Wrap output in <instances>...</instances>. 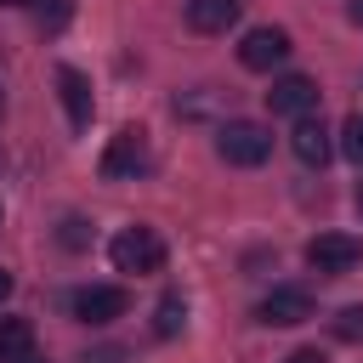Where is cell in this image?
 Listing matches in <instances>:
<instances>
[{"mask_svg":"<svg viewBox=\"0 0 363 363\" xmlns=\"http://www.w3.org/2000/svg\"><path fill=\"white\" fill-rule=\"evenodd\" d=\"M108 261H113V272H159L164 267V238L153 227H119L108 238Z\"/></svg>","mask_w":363,"mask_h":363,"instance_id":"1","label":"cell"},{"mask_svg":"<svg viewBox=\"0 0 363 363\" xmlns=\"http://www.w3.org/2000/svg\"><path fill=\"white\" fill-rule=\"evenodd\" d=\"M216 153H221L227 164L255 170V164H267V153H272V130L255 125V119H227V125L216 130Z\"/></svg>","mask_w":363,"mask_h":363,"instance_id":"2","label":"cell"},{"mask_svg":"<svg viewBox=\"0 0 363 363\" xmlns=\"http://www.w3.org/2000/svg\"><path fill=\"white\" fill-rule=\"evenodd\" d=\"M68 312H74L79 323H113V318L130 312V295H125L119 284H85V289L68 295Z\"/></svg>","mask_w":363,"mask_h":363,"instance_id":"3","label":"cell"},{"mask_svg":"<svg viewBox=\"0 0 363 363\" xmlns=\"http://www.w3.org/2000/svg\"><path fill=\"white\" fill-rule=\"evenodd\" d=\"M357 261H363V238H352V233H318L306 244V267L312 272H352Z\"/></svg>","mask_w":363,"mask_h":363,"instance_id":"4","label":"cell"},{"mask_svg":"<svg viewBox=\"0 0 363 363\" xmlns=\"http://www.w3.org/2000/svg\"><path fill=\"white\" fill-rule=\"evenodd\" d=\"M136 170H147V130L142 125H125L108 142V153H102V176L119 182V176H136Z\"/></svg>","mask_w":363,"mask_h":363,"instance_id":"5","label":"cell"},{"mask_svg":"<svg viewBox=\"0 0 363 363\" xmlns=\"http://www.w3.org/2000/svg\"><path fill=\"white\" fill-rule=\"evenodd\" d=\"M289 51H295V45H289V34H284V28H250V34H244V45H238V62H244L250 74H272Z\"/></svg>","mask_w":363,"mask_h":363,"instance_id":"6","label":"cell"},{"mask_svg":"<svg viewBox=\"0 0 363 363\" xmlns=\"http://www.w3.org/2000/svg\"><path fill=\"white\" fill-rule=\"evenodd\" d=\"M255 318H261V323H272V329H295V323H306V318H312V295H306V289H295V284H284V289L261 295Z\"/></svg>","mask_w":363,"mask_h":363,"instance_id":"7","label":"cell"},{"mask_svg":"<svg viewBox=\"0 0 363 363\" xmlns=\"http://www.w3.org/2000/svg\"><path fill=\"white\" fill-rule=\"evenodd\" d=\"M267 108L272 113H312L318 108V79H306V74H284V79H272V91H267Z\"/></svg>","mask_w":363,"mask_h":363,"instance_id":"8","label":"cell"},{"mask_svg":"<svg viewBox=\"0 0 363 363\" xmlns=\"http://www.w3.org/2000/svg\"><path fill=\"white\" fill-rule=\"evenodd\" d=\"M57 91H62V108H68V125L74 130H85L91 125V113H96V102H91V79L79 74V68H57Z\"/></svg>","mask_w":363,"mask_h":363,"instance_id":"9","label":"cell"},{"mask_svg":"<svg viewBox=\"0 0 363 363\" xmlns=\"http://www.w3.org/2000/svg\"><path fill=\"white\" fill-rule=\"evenodd\" d=\"M289 147H295V159H301V164H312V170H323V164H329V153H335L329 130H323L318 119H306V113H301V125H295Z\"/></svg>","mask_w":363,"mask_h":363,"instance_id":"10","label":"cell"},{"mask_svg":"<svg viewBox=\"0 0 363 363\" xmlns=\"http://www.w3.org/2000/svg\"><path fill=\"white\" fill-rule=\"evenodd\" d=\"M238 23V0H187V28L193 34H227Z\"/></svg>","mask_w":363,"mask_h":363,"instance_id":"11","label":"cell"},{"mask_svg":"<svg viewBox=\"0 0 363 363\" xmlns=\"http://www.w3.org/2000/svg\"><path fill=\"white\" fill-rule=\"evenodd\" d=\"M34 352V323L28 318H0V363Z\"/></svg>","mask_w":363,"mask_h":363,"instance_id":"12","label":"cell"},{"mask_svg":"<svg viewBox=\"0 0 363 363\" xmlns=\"http://www.w3.org/2000/svg\"><path fill=\"white\" fill-rule=\"evenodd\" d=\"M182 323H187V301L170 289V295H159V306H153V335L159 340H170V335H182Z\"/></svg>","mask_w":363,"mask_h":363,"instance_id":"13","label":"cell"},{"mask_svg":"<svg viewBox=\"0 0 363 363\" xmlns=\"http://www.w3.org/2000/svg\"><path fill=\"white\" fill-rule=\"evenodd\" d=\"M340 153H346L352 164H363V108H357V113L340 125Z\"/></svg>","mask_w":363,"mask_h":363,"instance_id":"14","label":"cell"},{"mask_svg":"<svg viewBox=\"0 0 363 363\" xmlns=\"http://www.w3.org/2000/svg\"><path fill=\"white\" fill-rule=\"evenodd\" d=\"M335 335H340V340H363V306H346V312L335 318Z\"/></svg>","mask_w":363,"mask_h":363,"instance_id":"15","label":"cell"},{"mask_svg":"<svg viewBox=\"0 0 363 363\" xmlns=\"http://www.w3.org/2000/svg\"><path fill=\"white\" fill-rule=\"evenodd\" d=\"M62 244H68V250H79V244H85V221H74V216H68V221H62Z\"/></svg>","mask_w":363,"mask_h":363,"instance_id":"16","label":"cell"},{"mask_svg":"<svg viewBox=\"0 0 363 363\" xmlns=\"http://www.w3.org/2000/svg\"><path fill=\"white\" fill-rule=\"evenodd\" d=\"M85 363H125V352L119 346H96V352H85Z\"/></svg>","mask_w":363,"mask_h":363,"instance_id":"17","label":"cell"},{"mask_svg":"<svg viewBox=\"0 0 363 363\" xmlns=\"http://www.w3.org/2000/svg\"><path fill=\"white\" fill-rule=\"evenodd\" d=\"M284 363H323V352H289Z\"/></svg>","mask_w":363,"mask_h":363,"instance_id":"18","label":"cell"},{"mask_svg":"<svg viewBox=\"0 0 363 363\" xmlns=\"http://www.w3.org/2000/svg\"><path fill=\"white\" fill-rule=\"evenodd\" d=\"M346 17H352V23L363 28V0H352V6H346Z\"/></svg>","mask_w":363,"mask_h":363,"instance_id":"19","label":"cell"},{"mask_svg":"<svg viewBox=\"0 0 363 363\" xmlns=\"http://www.w3.org/2000/svg\"><path fill=\"white\" fill-rule=\"evenodd\" d=\"M6 295H11V272H0V301H6Z\"/></svg>","mask_w":363,"mask_h":363,"instance_id":"20","label":"cell"},{"mask_svg":"<svg viewBox=\"0 0 363 363\" xmlns=\"http://www.w3.org/2000/svg\"><path fill=\"white\" fill-rule=\"evenodd\" d=\"M11 363H45V357H40V352H23V357H11Z\"/></svg>","mask_w":363,"mask_h":363,"instance_id":"21","label":"cell"},{"mask_svg":"<svg viewBox=\"0 0 363 363\" xmlns=\"http://www.w3.org/2000/svg\"><path fill=\"white\" fill-rule=\"evenodd\" d=\"M357 216H363V187H357Z\"/></svg>","mask_w":363,"mask_h":363,"instance_id":"22","label":"cell"},{"mask_svg":"<svg viewBox=\"0 0 363 363\" xmlns=\"http://www.w3.org/2000/svg\"><path fill=\"white\" fill-rule=\"evenodd\" d=\"M0 108H6V102H0Z\"/></svg>","mask_w":363,"mask_h":363,"instance_id":"23","label":"cell"}]
</instances>
